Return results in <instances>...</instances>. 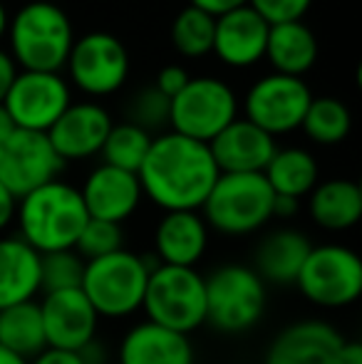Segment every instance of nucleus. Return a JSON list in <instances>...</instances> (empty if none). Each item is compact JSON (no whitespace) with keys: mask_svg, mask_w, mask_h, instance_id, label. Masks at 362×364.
<instances>
[{"mask_svg":"<svg viewBox=\"0 0 362 364\" xmlns=\"http://www.w3.org/2000/svg\"><path fill=\"white\" fill-rule=\"evenodd\" d=\"M208 144L164 132L154 136L137 171L142 193L161 211H201L218 178Z\"/></svg>","mask_w":362,"mask_h":364,"instance_id":"f257e3e1","label":"nucleus"},{"mask_svg":"<svg viewBox=\"0 0 362 364\" xmlns=\"http://www.w3.org/2000/svg\"><path fill=\"white\" fill-rule=\"evenodd\" d=\"M15 220L20 238L40 255H45L75 248L90 216L80 188L55 178L20 198Z\"/></svg>","mask_w":362,"mask_h":364,"instance_id":"f03ea898","label":"nucleus"},{"mask_svg":"<svg viewBox=\"0 0 362 364\" xmlns=\"http://www.w3.org/2000/svg\"><path fill=\"white\" fill-rule=\"evenodd\" d=\"M10 58L23 73H63L75 30L58 3L30 0L8 20Z\"/></svg>","mask_w":362,"mask_h":364,"instance_id":"7ed1b4c3","label":"nucleus"},{"mask_svg":"<svg viewBox=\"0 0 362 364\" xmlns=\"http://www.w3.org/2000/svg\"><path fill=\"white\" fill-rule=\"evenodd\" d=\"M275 193L263 173H218L201 206L208 230L241 238L261 230L273 218Z\"/></svg>","mask_w":362,"mask_h":364,"instance_id":"20e7f679","label":"nucleus"},{"mask_svg":"<svg viewBox=\"0 0 362 364\" xmlns=\"http://www.w3.org/2000/svg\"><path fill=\"white\" fill-rule=\"evenodd\" d=\"M156 263L149 258L122 248L105 258L87 260L80 290L95 307V312L107 320H124L142 310L149 273Z\"/></svg>","mask_w":362,"mask_h":364,"instance_id":"39448f33","label":"nucleus"},{"mask_svg":"<svg viewBox=\"0 0 362 364\" xmlns=\"http://www.w3.org/2000/svg\"><path fill=\"white\" fill-rule=\"evenodd\" d=\"M206 322L218 332L241 335L266 315L268 290L251 265L226 263L203 278Z\"/></svg>","mask_w":362,"mask_h":364,"instance_id":"423d86ee","label":"nucleus"},{"mask_svg":"<svg viewBox=\"0 0 362 364\" xmlns=\"http://www.w3.org/2000/svg\"><path fill=\"white\" fill-rule=\"evenodd\" d=\"M142 310L147 312V320L166 330L181 335L198 330L206 322L203 275L196 268L156 263L149 273Z\"/></svg>","mask_w":362,"mask_h":364,"instance_id":"0eeeda50","label":"nucleus"},{"mask_svg":"<svg viewBox=\"0 0 362 364\" xmlns=\"http://www.w3.org/2000/svg\"><path fill=\"white\" fill-rule=\"evenodd\" d=\"M295 285L305 300L318 307H350L362 295V260L348 245H313L295 278Z\"/></svg>","mask_w":362,"mask_h":364,"instance_id":"6e6552de","label":"nucleus"},{"mask_svg":"<svg viewBox=\"0 0 362 364\" xmlns=\"http://www.w3.org/2000/svg\"><path fill=\"white\" fill-rule=\"evenodd\" d=\"M238 119L236 92L218 77H191L171 100L169 127L174 134L208 144Z\"/></svg>","mask_w":362,"mask_h":364,"instance_id":"1a4fd4ad","label":"nucleus"},{"mask_svg":"<svg viewBox=\"0 0 362 364\" xmlns=\"http://www.w3.org/2000/svg\"><path fill=\"white\" fill-rule=\"evenodd\" d=\"M310 100H313V92L303 77L273 73L256 80L246 92L243 119L261 127L275 139L280 134L300 129Z\"/></svg>","mask_w":362,"mask_h":364,"instance_id":"9d476101","label":"nucleus"},{"mask_svg":"<svg viewBox=\"0 0 362 364\" xmlns=\"http://www.w3.org/2000/svg\"><path fill=\"white\" fill-rule=\"evenodd\" d=\"M65 70L80 92L110 97L119 92L129 77V53L117 35L95 30L75 40Z\"/></svg>","mask_w":362,"mask_h":364,"instance_id":"9b49d317","label":"nucleus"},{"mask_svg":"<svg viewBox=\"0 0 362 364\" xmlns=\"http://www.w3.org/2000/svg\"><path fill=\"white\" fill-rule=\"evenodd\" d=\"M70 105H73V92L60 73H23V70L3 100V107L18 129L40 132V134H48V129Z\"/></svg>","mask_w":362,"mask_h":364,"instance_id":"f8f14e48","label":"nucleus"},{"mask_svg":"<svg viewBox=\"0 0 362 364\" xmlns=\"http://www.w3.org/2000/svg\"><path fill=\"white\" fill-rule=\"evenodd\" d=\"M63 168L65 161L55 154L48 134L15 129L0 144V183L18 201L35 188L55 181Z\"/></svg>","mask_w":362,"mask_h":364,"instance_id":"ddd939ff","label":"nucleus"},{"mask_svg":"<svg viewBox=\"0 0 362 364\" xmlns=\"http://www.w3.org/2000/svg\"><path fill=\"white\" fill-rule=\"evenodd\" d=\"M40 305L45 327V342L53 350L82 352L97 337L100 315L82 290H60L45 292Z\"/></svg>","mask_w":362,"mask_h":364,"instance_id":"4468645a","label":"nucleus"},{"mask_svg":"<svg viewBox=\"0 0 362 364\" xmlns=\"http://www.w3.org/2000/svg\"><path fill=\"white\" fill-rule=\"evenodd\" d=\"M112 117L97 102H73L58 122L48 129L55 154L68 161H85L102 151L112 129Z\"/></svg>","mask_w":362,"mask_h":364,"instance_id":"2eb2a0df","label":"nucleus"},{"mask_svg":"<svg viewBox=\"0 0 362 364\" xmlns=\"http://www.w3.org/2000/svg\"><path fill=\"white\" fill-rule=\"evenodd\" d=\"M343 335L330 322L310 320L290 322L271 340L263 364H335Z\"/></svg>","mask_w":362,"mask_h":364,"instance_id":"dca6fc26","label":"nucleus"},{"mask_svg":"<svg viewBox=\"0 0 362 364\" xmlns=\"http://www.w3.org/2000/svg\"><path fill=\"white\" fill-rule=\"evenodd\" d=\"M271 25L248 5L216 18L211 53L226 68L246 70L266 58V43Z\"/></svg>","mask_w":362,"mask_h":364,"instance_id":"f3484780","label":"nucleus"},{"mask_svg":"<svg viewBox=\"0 0 362 364\" xmlns=\"http://www.w3.org/2000/svg\"><path fill=\"white\" fill-rule=\"evenodd\" d=\"M80 196H82L90 218L122 225L139 208L144 193H142L137 173L100 164L87 173L82 188H80Z\"/></svg>","mask_w":362,"mask_h":364,"instance_id":"a211bd4d","label":"nucleus"},{"mask_svg":"<svg viewBox=\"0 0 362 364\" xmlns=\"http://www.w3.org/2000/svg\"><path fill=\"white\" fill-rule=\"evenodd\" d=\"M275 149L273 136L248 119H233L216 139L208 141V151L221 173H263Z\"/></svg>","mask_w":362,"mask_h":364,"instance_id":"6ab92c4d","label":"nucleus"},{"mask_svg":"<svg viewBox=\"0 0 362 364\" xmlns=\"http://www.w3.org/2000/svg\"><path fill=\"white\" fill-rule=\"evenodd\" d=\"M208 248V225L198 211H166L154 228L156 263L196 268Z\"/></svg>","mask_w":362,"mask_h":364,"instance_id":"aec40b11","label":"nucleus"},{"mask_svg":"<svg viewBox=\"0 0 362 364\" xmlns=\"http://www.w3.org/2000/svg\"><path fill=\"white\" fill-rule=\"evenodd\" d=\"M193 345L188 335L166 330L144 320L129 327L119 342V364H193Z\"/></svg>","mask_w":362,"mask_h":364,"instance_id":"412c9836","label":"nucleus"},{"mask_svg":"<svg viewBox=\"0 0 362 364\" xmlns=\"http://www.w3.org/2000/svg\"><path fill=\"white\" fill-rule=\"evenodd\" d=\"M310 238L295 228H278L271 230L266 238L258 243L253 253V270L263 283L271 285H295L300 268L308 258Z\"/></svg>","mask_w":362,"mask_h":364,"instance_id":"4be33fe9","label":"nucleus"},{"mask_svg":"<svg viewBox=\"0 0 362 364\" xmlns=\"http://www.w3.org/2000/svg\"><path fill=\"white\" fill-rule=\"evenodd\" d=\"M40 295V253L20 235L0 238V310Z\"/></svg>","mask_w":362,"mask_h":364,"instance_id":"5701e85b","label":"nucleus"},{"mask_svg":"<svg viewBox=\"0 0 362 364\" xmlns=\"http://www.w3.org/2000/svg\"><path fill=\"white\" fill-rule=\"evenodd\" d=\"M308 213L323 230H350L362 218V188L350 178H328L308 193Z\"/></svg>","mask_w":362,"mask_h":364,"instance_id":"b1692460","label":"nucleus"},{"mask_svg":"<svg viewBox=\"0 0 362 364\" xmlns=\"http://www.w3.org/2000/svg\"><path fill=\"white\" fill-rule=\"evenodd\" d=\"M266 58L278 75L303 77L318 60V38L303 20L271 25Z\"/></svg>","mask_w":362,"mask_h":364,"instance_id":"393cba45","label":"nucleus"},{"mask_svg":"<svg viewBox=\"0 0 362 364\" xmlns=\"http://www.w3.org/2000/svg\"><path fill=\"white\" fill-rule=\"evenodd\" d=\"M263 176L275 196H290L300 201L320 183V168L310 151L300 146H285L275 149Z\"/></svg>","mask_w":362,"mask_h":364,"instance_id":"a878e982","label":"nucleus"},{"mask_svg":"<svg viewBox=\"0 0 362 364\" xmlns=\"http://www.w3.org/2000/svg\"><path fill=\"white\" fill-rule=\"evenodd\" d=\"M0 347L30 362L48 347L40 305L35 300L0 310Z\"/></svg>","mask_w":362,"mask_h":364,"instance_id":"bb28decb","label":"nucleus"},{"mask_svg":"<svg viewBox=\"0 0 362 364\" xmlns=\"http://www.w3.org/2000/svg\"><path fill=\"white\" fill-rule=\"evenodd\" d=\"M300 129L315 144L333 146L348 139L350 129H353V117H350L345 102L335 100V97H313Z\"/></svg>","mask_w":362,"mask_h":364,"instance_id":"cd10ccee","label":"nucleus"},{"mask_svg":"<svg viewBox=\"0 0 362 364\" xmlns=\"http://www.w3.org/2000/svg\"><path fill=\"white\" fill-rule=\"evenodd\" d=\"M151 139H154V136H151L149 132L132 124V122L112 124L110 134H107V139H105V146H102V151H100L102 164L122 168V171L137 173L142 164H144V156L151 146Z\"/></svg>","mask_w":362,"mask_h":364,"instance_id":"c85d7f7f","label":"nucleus"},{"mask_svg":"<svg viewBox=\"0 0 362 364\" xmlns=\"http://www.w3.org/2000/svg\"><path fill=\"white\" fill-rule=\"evenodd\" d=\"M213 30H216V18L193 5H186L171 23V43L183 58L198 60L203 55H211Z\"/></svg>","mask_w":362,"mask_h":364,"instance_id":"c756f323","label":"nucleus"},{"mask_svg":"<svg viewBox=\"0 0 362 364\" xmlns=\"http://www.w3.org/2000/svg\"><path fill=\"white\" fill-rule=\"evenodd\" d=\"M87 260L75 248L40 255V292L78 290L82 285Z\"/></svg>","mask_w":362,"mask_h":364,"instance_id":"7c9ffc66","label":"nucleus"},{"mask_svg":"<svg viewBox=\"0 0 362 364\" xmlns=\"http://www.w3.org/2000/svg\"><path fill=\"white\" fill-rule=\"evenodd\" d=\"M122 248H124V230H122V225L97 218H90L85 223L82 233H80L78 243H75V250L85 260L105 258V255H112Z\"/></svg>","mask_w":362,"mask_h":364,"instance_id":"2f4dec72","label":"nucleus"},{"mask_svg":"<svg viewBox=\"0 0 362 364\" xmlns=\"http://www.w3.org/2000/svg\"><path fill=\"white\" fill-rule=\"evenodd\" d=\"M169 107L171 100H166L154 85L139 90L129 102V119L132 124L142 127L144 132H159L169 127Z\"/></svg>","mask_w":362,"mask_h":364,"instance_id":"473e14b6","label":"nucleus"},{"mask_svg":"<svg viewBox=\"0 0 362 364\" xmlns=\"http://www.w3.org/2000/svg\"><path fill=\"white\" fill-rule=\"evenodd\" d=\"M313 0H248V8L256 10L268 25L280 23H293V20H303L308 13Z\"/></svg>","mask_w":362,"mask_h":364,"instance_id":"72a5a7b5","label":"nucleus"},{"mask_svg":"<svg viewBox=\"0 0 362 364\" xmlns=\"http://www.w3.org/2000/svg\"><path fill=\"white\" fill-rule=\"evenodd\" d=\"M191 80L186 70L181 65H166L156 73V80H154V87L166 97V100H174L176 95L186 87V82Z\"/></svg>","mask_w":362,"mask_h":364,"instance_id":"f704fd0d","label":"nucleus"},{"mask_svg":"<svg viewBox=\"0 0 362 364\" xmlns=\"http://www.w3.org/2000/svg\"><path fill=\"white\" fill-rule=\"evenodd\" d=\"M28 364H90L82 352H68V350H53L45 347L38 357H33Z\"/></svg>","mask_w":362,"mask_h":364,"instance_id":"c9c22d12","label":"nucleus"},{"mask_svg":"<svg viewBox=\"0 0 362 364\" xmlns=\"http://www.w3.org/2000/svg\"><path fill=\"white\" fill-rule=\"evenodd\" d=\"M246 3L248 0H188V5L203 10V13H208L211 18H221V15L231 13V10L243 8Z\"/></svg>","mask_w":362,"mask_h":364,"instance_id":"e433bc0d","label":"nucleus"},{"mask_svg":"<svg viewBox=\"0 0 362 364\" xmlns=\"http://www.w3.org/2000/svg\"><path fill=\"white\" fill-rule=\"evenodd\" d=\"M18 73H20L18 65L13 63V58H10L8 50H0V105H3L5 95H8L10 87H13Z\"/></svg>","mask_w":362,"mask_h":364,"instance_id":"4c0bfd02","label":"nucleus"},{"mask_svg":"<svg viewBox=\"0 0 362 364\" xmlns=\"http://www.w3.org/2000/svg\"><path fill=\"white\" fill-rule=\"evenodd\" d=\"M15 213H18V198L0 183V233L13 223Z\"/></svg>","mask_w":362,"mask_h":364,"instance_id":"58836bf2","label":"nucleus"},{"mask_svg":"<svg viewBox=\"0 0 362 364\" xmlns=\"http://www.w3.org/2000/svg\"><path fill=\"white\" fill-rule=\"evenodd\" d=\"M335 364H362V345L358 340H343Z\"/></svg>","mask_w":362,"mask_h":364,"instance_id":"ea45409f","label":"nucleus"},{"mask_svg":"<svg viewBox=\"0 0 362 364\" xmlns=\"http://www.w3.org/2000/svg\"><path fill=\"white\" fill-rule=\"evenodd\" d=\"M300 211V201L290 196H275L273 198V218H293Z\"/></svg>","mask_w":362,"mask_h":364,"instance_id":"a19ab883","label":"nucleus"},{"mask_svg":"<svg viewBox=\"0 0 362 364\" xmlns=\"http://www.w3.org/2000/svg\"><path fill=\"white\" fill-rule=\"evenodd\" d=\"M15 129H18V127H15V122L10 119L8 109H5V107L0 105V144H3V141L8 139V136L13 134Z\"/></svg>","mask_w":362,"mask_h":364,"instance_id":"79ce46f5","label":"nucleus"},{"mask_svg":"<svg viewBox=\"0 0 362 364\" xmlns=\"http://www.w3.org/2000/svg\"><path fill=\"white\" fill-rule=\"evenodd\" d=\"M0 364H28V362L20 360V357H15L13 352H8V350L0 347Z\"/></svg>","mask_w":362,"mask_h":364,"instance_id":"37998d69","label":"nucleus"},{"mask_svg":"<svg viewBox=\"0 0 362 364\" xmlns=\"http://www.w3.org/2000/svg\"><path fill=\"white\" fill-rule=\"evenodd\" d=\"M8 20H10V15H8V10H5L3 0H0V40L5 38V33H8Z\"/></svg>","mask_w":362,"mask_h":364,"instance_id":"c03bdc74","label":"nucleus"},{"mask_svg":"<svg viewBox=\"0 0 362 364\" xmlns=\"http://www.w3.org/2000/svg\"><path fill=\"white\" fill-rule=\"evenodd\" d=\"M45 3H58V0H45Z\"/></svg>","mask_w":362,"mask_h":364,"instance_id":"a18cd8bd","label":"nucleus"}]
</instances>
